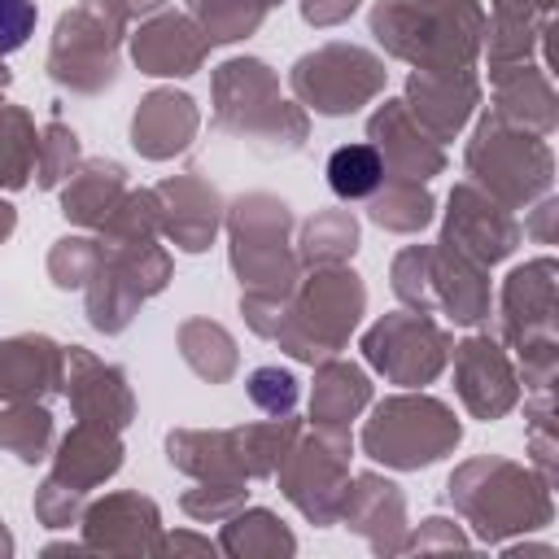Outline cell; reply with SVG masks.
Listing matches in <instances>:
<instances>
[{
    "mask_svg": "<svg viewBox=\"0 0 559 559\" xmlns=\"http://www.w3.org/2000/svg\"><path fill=\"white\" fill-rule=\"evenodd\" d=\"M380 175H384L380 153L367 148V144H345V148H336L328 157V183H332L336 197H349V201L367 197V192H376Z\"/></svg>",
    "mask_w": 559,
    "mask_h": 559,
    "instance_id": "cell-1",
    "label": "cell"
},
{
    "mask_svg": "<svg viewBox=\"0 0 559 559\" xmlns=\"http://www.w3.org/2000/svg\"><path fill=\"white\" fill-rule=\"evenodd\" d=\"M35 31V0H0V52H13Z\"/></svg>",
    "mask_w": 559,
    "mask_h": 559,
    "instance_id": "cell-2",
    "label": "cell"
}]
</instances>
